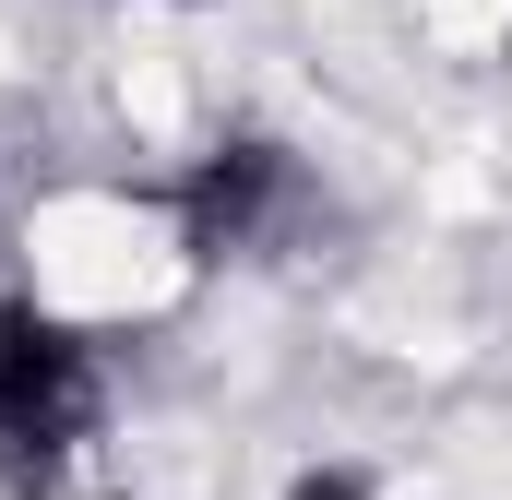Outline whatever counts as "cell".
<instances>
[{
    "instance_id": "2",
    "label": "cell",
    "mask_w": 512,
    "mask_h": 500,
    "mask_svg": "<svg viewBox=\"0 0 512 500\" xmlns=\"http://www.w3.org/2000/svg\"><path fill=\"white\" fill-rule=\"evenodd\" d=\"M310 167H298V143H274V131H227V143H203L179 179H167V215H179V250L191 262H274V250L310 227Z\"/></svg>"
},
{
    "instance_id": "1",
    "label": "cell",
    "mask_w": 512,
    "mask_h": 500,
    "mask_svg": "<svg viewBox=\"0 0 512 500\" xmlns=\"http://www.w3.org/2000/svg\"><path fill=\"white\" fill-rule=\"evenodd\" d=\"M96 417H108L96 346L60 310L0 298V489L12 500H60L72 465H84V441H96Z\"/></svg>"
},
{
    "instance_id": "3",
    "label": "cell",
    "mask_w": 512,
    "mask_h": 500,
    "mask_svg": "<svg viewBox=\"0 0 512 500\" xmlns=\"http://www.w3.org/2000/svg\"><path fill=\"white\" fill-rule=\"evenodd\" d=\"M286 500H370V477H358V465H310Z\"/></svg>"
}]
</instances>
